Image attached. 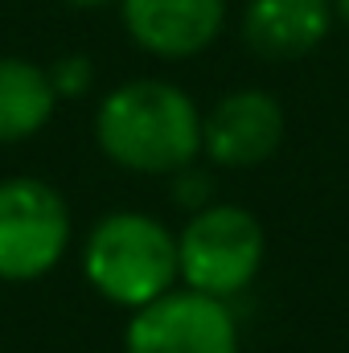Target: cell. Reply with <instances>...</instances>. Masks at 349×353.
<instances>
[{
	"label": "cell",
	"mask_w": 349,
	"mask_h": 353,
	"mask_svg": "<svg viewBox=\"0 0 349 353\" xmlns=\"http://www.w3.org/2000/svg\"><path fill=\"white\" fill-rule=\"evenodd\" d=\"M333 25V0H251L243 17V37L247 46L271 58V62H292L312 54Z\"/></svg>",
	"instance_id": "ba28073f"
},
{
	"label": "cell",
	"mask_w": 349,
	"mask_h": 353,
	"mask_svg": "<svg viewBox=\"0 0 349 353\" xmlns=\"http://www.w3.org/2000/svg\"><path fill=\"white\" fill-rule=\"evenodd\" d=\"M58 107L50 70L25 58H0V144L33 140Z\"/></svg>",
	"instance_id": "9c48e42d"
},
{
	"label": "cell",
	"mask_w": 349,
	"mask_h": 353,
	"mask_svg": "<svg viewBox=\"0 0 349 353\" xmlns=\"http://www.w3.org/2000/svg\"><path fill=\"white\" fill-rule=\"evenodd\" d=\"M66 4H74V8H103V4H111V0H66Z\"/></svg>",
	"instance_id": "7c38bea8"
},
{
	"label": "cell",
	"mask_w": 349,
	"mask_h": 353,
	"mask_svg": "<svg viewBox=\"0 0 349 353\" xmlns=\"http://www.w3.org/2000/svg\"><path fill=\"white\" fill-rule=\"evenodd\" d=\"M83 275L107 304L136 312L181 283L177 234L144 210L103 214L83 243Z\"/></svg>",
	"instance_id": "7a4b0ae2"
},
{
	"label": "cell",
	"mask_w": 349,
	"mask_h": 353,
	"mask_svg": "<svg viewBox=\"0 0 349 353\" xmlns=\"http://www.w3.org/2000/svg\"><path fill=\"white\" fill-rule=\"evenodd\" d=\"M132 41L165 62L210 50L226 25V0H119Z\"/></svg>",
	"instance_id": "52a82bcc"
},
{
	"label": "cell",
	"mask_w": 349,
	"mask_h": 353,
	"mask_svg": "<svg viewBox=\"0 0 349 353\" xmlns=\"http://www.w3.org/2000/svg\"><path fill=\"white\" fill-rule=\"evenodd\" d=\"M70 247V205L41 176L0 181V279L29 283L50 275Z\"/></svg>",
	"instance_id": "277c9868"
},
{
	"label": "cell",
	"mask_w": 349,
	"mask_h": 353,
	"mask_svg": "<svg viewBox=\"0 0 349 353\" xmlns=\"http://www.w3.org/2000/svg\"><path fill=\"white\" fill-rule=\"evenodd\" d=\"M50 83L58 90V99H79L94 83V66H90V58H83V54H70V58H62L50 70Z\"/></svg>",
	"instance_id": "30bf717a"
},
{
	"label": "cell",
	"mask_w": 349,
	"mask_h": 353,
	"mask_svg": "<svg viewBox=\"0 0 349 353\" xmlns=\"http://www.w3.org/2000/svg\"><path fill=\"white\" fill-rule=\"evenodd\" d=\"M283 140V107L259 87L230 90L201 115V157L218 169H259Z\"/></svg>",
	"instance_id": "8992f818"
},
{
	"label": "cell",
	"mask_w": 349,
	"mask_h": 353,
	"mask_svg": "<svg viewBox=\"0 0 349 353\" xmlns=\"http://www.w3.org/2000/svg\"><path fill=\"white\" fill-rule=\"evenodd\" d=\"M94 144L123 173L173 176L201 157V111L177 83L132 79L103 94Z\"/></svg>",
	"instance_id": "6da1fadb"
},
{
	"label": "cell",
	"mask_w": 349,
	"mask_h": 353,
	"mask_svg": "<svg viewBox=\"0 0 349 353\" xmlns=\"http://www.w3.org/2000/svg\"><path fill=\"white\" fill-rule=\"evenodd\" d=\"M263 259H267L263 222L235 201H210L193 210L177 234L181 288H193L226 304L259 279Z\"/></svg>",
	"instance_id": "3957f363"
},
{
	"label": "cell",
	"mask_w": 349,
	"mask_h": 353,
	"mask_svg": "<svg viewBox=\"0 0 349 353\" xmlns=\"http://www.w3.org/2000/svg\"><path fill=\"white\" fill-rule=\"evenodd\" d=\"M123 353H243V341L226 300L173 288L132 312Z\"/></svg>",
	"instance_id": "5b68a950"
},
{
	"label": "cell",
	"mask_w": 349,
	"mask_h": 353,
	"mask_svg": "<svg viewBox=\"0 0 349 353\" xmlns=\"http://www.w3.org/2000/svg\"><path fill=\"white\" fill-rule=\"evenodd\" d=\"M173 189H177V201L181 205H189V210H201V205H210V173H201L197 165H189V169H181L173 173Z\"/></svg>",
	"instance_id": "8fae6325"
},
{
	"label": "cell",
	"mask_w": 349,
	"mask_h": 353,
	"mask_svg": "<svg viewBox=\"0 0 349 353\" xmlns=\"http://www.w3.org/2000/svg\"><path fill=\"white\" fill-rule=\"evenodd\" d=\"M333 12H337V17L349 25V0H333Z\"/></svg>",
	"instance_id": "4fadbf2b"
}]
</instances>
